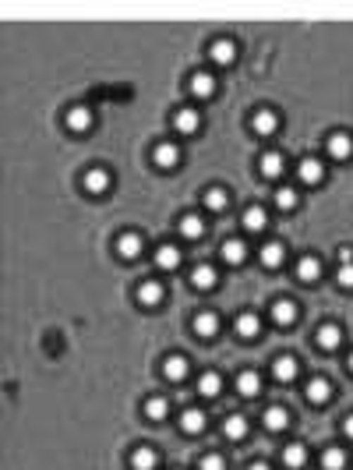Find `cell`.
<instances>
[{
	"instance_id": "9c48e42d",
	"label": "cell",
	"mask_w": 353,
	"mask_h": 470,
	"mask_svg": "<svg viewBox=\"0 0 353 470\" xmlns=\"http://www.w3.org/2000/svg\"><path fill=\"white\" fill-rule=\"evenodd\" d=\"M135 297H138V304H145V308H156V304H163L166 290H163V283H159V280H142Z\"/></svg>"
},
{
	"instance_id": "603a6c76",
	"label": "cell",
	"mask_w": 353,
	"mask_h": 470,
	"mask_svg": "<svg viewBox=\"0 0 353 470\" xmlns=\"http://www.w3.org/2000/svg\"><path fill=\"white\" fill-rule=\"evenodd\" d=\"M180 431H184V435H198V431H205V410L187 407V410L180 414Z\"/></svg>"
},
{
	"instance_id": "7402d4cb",
	"label": "cell",
	"mask_w": 353,
	"mask_h": 470,
	"mask_svg": "<svg viewBox=\"0 0 353 470\" xmlns=\"http://www.w3.org/2000/svg\"><path fill=\"white\" fill-rule=\"evenodd\" d=\"M332 382L328 378H311L307 385H304V396L311 400V403H325V400H332Z\"/></svg>"
},
{
	"instance_id": "5b68a950",
	"label": "cell",
	"mask_w": 353,
	"mask_h": 470,
	"mask_svg": "<svg viewBox=\"0 0 353 470\" xmlns=\"http://www.w3.org/2000/svg\"><path fill=\"white\" fill-rule=\"evenodd\" d=\"M297 177H300V184L314 187V184H321V180H325V163H321V159H314V156H307V159H300V163H297Z\"/></svg>"
},
{
	"instance_id": "484cf974",
	"label": "cell",
	"mask_w": 353,
	"mask_h": 470,
	"mask_svg": "<svg viewBox=\"0 0 353 470\" xmlns=\"http://www.w3.org/2000/svg\"><path fill=\"white\" fill-rule=\"evenodd\" d=\"M244 226H247V233H261L268 226V212L261 205H247L244 209Z\"/></svg>"
},
{
	"instance_id": "d590c367",
	"label": "cell",
	"mask_w": 353,
	"mask_h": 470,
	"mask_svg": "<svg viewBox=\"0 0 353 470\" xmlns=\"http://www.w3.org/2000/svg\"><path fill=\"white\" fill-rule=\"evenodd\" d=\"M297 202H300V194H297V187H290V184H283V187H275V205H279L283 212H293V209H297Z\"/></svg>"
},
{
	"instance_id": "1f68e13d",
	"label": "cell",
	"mask_w": 353,
	"mask_h": 470,
	"mask_svg": "<svg viewBox=\"0 0 353 470\" xmlns=\"http://www.w3.org/2000/svg\"><path fill=\"white\" fill-rule=\"evenodd\" d=\"M198 392L209 396V400L219 396V392H223V375H219V371H202V378H198Z\"/></svg>"
},
{
	"instance_id": "d6986e66",
	"label": "cell",
	"mask_w": 353,
	"mask_h": 470,
	"mask_svg": "<svg viewBox=\"0 0 353 470\" xmlns=\"http://www.w3.org/2000/svg\"><path fill=\"white\" fill-rule=\"evenodd\" d=\"M177 226H180V237H187V241H198L202 233H205V219L198 212H184Z\"/></svg>"
},
{
	"instance_id": "4316f807",
	"label": "cell",
	"mask_w": 353,
	"mask_h": 470,
	"mask_svg": "<svg viewBox=\"0 0 353 470\" xmlns=\"http://www.w3.org/2000/svg\"><path fill=\"white\" fill-rule=\"evenodd\" d=\"M156 266H159L163 273L180 269V248H177V245H163V248L156 252Z\"/></svg>"
},
{
	"instance_id": "74e56055",
	"label": "cell",
	"mask_w": 353,
	"mask_h": 470,
	"mask_svg": "<svg viewBox=\"0 0 353 470\" xmlns=\"http://www.w3.org/2000/svg\"><path fill=\"white\" fill-rule=\"evenodd\" d=\"M335 283H339V287H346V290H353V262H342V266H339Z\"/></svg>"
},
{
	"instance_id": "9a60e30c",
	"label": "cell",
	"mask_w": 353,
	"mask_h": 470,
	"mask_svg": "<svg viewBox=\"0 0 353 470\" xmlns=\"http://www.w3.org/2000/svg\"><path fill=\"white\" fill-rule=\"evenodd\" d=\"M297 368H300V364H297V357H293V354H283V357H275V361H272V378L286 385V382H293V378H297Z\"/></svg>"
},
{
	"instance_id": "4dcf8cb0",
	"label": "cell",
	"mask_w": 353,
	"mask_h": 470,
	"mask_svg": "<svg viewBox=\"0 0 353 470\" xmlns=\"http://www.w3.org/2000/svg\"><path fill=\"white\" fill-rule=\"evenodd\" d=\"M191 283H194L198 290H212V287L219 283V273H216L212 266H194V269H191Z\"/></svg>"
},
{
	"instance_id": "f1b7e54d",
	"label": "cell",
	"mask_w": 353,
	"mask_h": 470,
	"mask_svg": "<svg viewBox=\"0 0 353 470\" xmlns=\"http://www.w3.org/2000/svg\"><path fill=\"white\" fill-rule=\"evenodd\" d=\"M261 424H265L268 431H286V428H290V414H286V407H268V410L261 414Z\"/></svg>"
},
{
	"instance_id": "30bf717a",
	"label": "cell",
	"mask_w": 353,
	"mask_h": 470,
	"mask_svg": "<svg viewBox=\"0 0 353 470\" xmlns=\"http://www.w3.org/2000/svg\"><path fill=\"white\" fill-rule=\"evenodd\" d=\"M191 329H194L198 340H212V336H219V315L216 311H198Z\"/></svg>"
},
{
	"instance_id": "5bb4252c",
	"label": "cell",
	"mask_w": 353,
	"mask_h": 470,
	"mask_svg": "<svg viewBox=\"0 0 353 470\" xmlns=\"http://www.w3.org/2000/svg\"><path fill=\"white\" fill-rule=\"evenodd\" d=\"M233 329H237L240 340H258V333H261V319H258L254 311H240L237 322H233Z\"/></svg>"
},
{
	"instance_id": "83f0119b",
	"label": "cell",
	"mask_w": 353,
	"mask_h": 470,
	"mask_svg": "<svg viewBox=\"0 0 353 470\" xmlns=\"http://www.w3.org/2000/svg\"><path fill=\"white\" fill-rule=\"evenodd\" d=\"M321 276V262H318V255H304L300 262H297V280L300 283H314Z\"/></svg>"
},
{
	"instance_id": "8992f818",
	"label": "cell",
	"mask_w": 353,
	"mask_h": 470,
	"mask_svg": "<svg viewBox=\"0 0 353 470\" xmlns=\"http://www.w3.org/2000/svg\"><path fill=\"white\" fill-rule=\"evenodd\" d=\"M209 57H212L219 68H226V64H233V61H237V43H233L230 36H219V39H212Z\"/></svg>"
},
{
	"instance_id": "e575fe53",
	"label": "cell",
	"mask_w": 353,
	"mask_h": 470,
	"mask_svg": "<svg viewBox=\"0 0 353 470\" xmlns=\"http://www.w3.org/2000/svg\"><path fill=\"white\" fill-rule=\"evenodd\" d=\"M321 470H346V452L339 445H328L321 452Z\"/></svg>"
},
{
	"instance_id": "d6a6232c",
	"label": "cell",
	"mask_w": 353,
	"mask_h": 470,
	"mask_svg": "<svg viewBox=\"0 0 353 470\" xmlns=\"http://www.w3.org/2000/svg\"><path fill=\"white\" fill-rule=\"evenodd\" d=\"M283 463H286L290 470H300V466L307 463V449H304V442H290V445L283 449Z\"/></svg>"
},
{
	"instance_id": "ffe728a7",
	"label": "cell",
	"mask_w": 353,
	"mask_h": 470,
	"mask_svg": "<svg viewBox=\"0 0 353 470\" xmlns=\"http://www.w3.org/2000/svg\"><path fill=\"white\" fill-rule=\"evenodd\" d=\"M258 170H261V177H265V180H275V177H283L286 159H283L279 152H265V156L258 159Z\"/></svg>"
},
{
	"instance_id": "ba28073f",
	"label": "cell",
	"mask_w": 353,
	"mask_h": 470,
	"mask_svg": "<svg viewBox=\"0 0 353 470\" xmlns=\"http://www.w3.org/2000/svg\"><path fill=\"white\" fill-rule=\"evenodd\" d=\"M85 191L89 194H103V191H110V184H113V177H110V170L106 166H92V170H85Z\"/></svg>"
},
{
	"instance_id": "6da1fadb",
	"label": "cell",
	"mask_w": 353,
	"mask_h": 470,
	"mask_svg": "<svg viewBox=\"0 0 353 470\" xmlns=\"http://www.w3.org/2000/svg\"><path fill=\"white\" fill-rule=\"evenodd\" d=\"M325 152H328V159H335V163L349 159V156H353V135H349V131H332V135L325 138Z\"/></svg>"
},
{
	"instance_id": "f546056e",
	"label": "cell",
	"mask_w": 353,
	"mask_h": 470,
	"mask_svg": "<svg viewBox=\"0 0 353 470\" xmlns=\"http://www.w3.org/2000/svg\"><path fill=\"white\" fill-rule=\"evenodd\" d=\"M219 255H223V262H226V266H244V259H247V245L233 237V241H226V245H223V252H219Z\"/></svg>"
},
{
	"instance_id": "ac0fdd59",
	"label": "cell",
	"mask_w": 353,
	"mask_h": 470,
	"mask_svg": "<svg viewBox=\"0 0 353 470\" xmlns=\"http://www.w3.org/2000/svg\"><path fill=\"white\" fill-rule=\"evenodd\" d=\"M314 343H318L321 350H335V347L342 343V329H339L335 322H325V326H318V333H314Z\"/></svg>"
},
{
	"instance_id": "7a4b0ae2",
	"label": "cell",
	"mask_w": 353,
	"mask_h": 470,
	"mask_svg": "<svg viewBox=\"0 0 353 470\" xmlns=\"http://www.w3.org/2000/svg\"><path fill=\"white\" fill-rule=\"evenodd\" d=\"M64 124H68V131H75V135H85V131L96 124V117H92V110H89V106L75 103V106L64 113Z\"/></svg>"
},
{
	"instance_id": "3957f363",
	"label": "cell",
	"mask_w": 353,
	"mask_h": 470,
	"mask_svg": "<svg viewBox=\"0 0 353 470\" xmlns=\"http://www.w3.org/2000/svg\"><path fill=\"white\" fill-rule=\"evenodd\" d=\"M251 128H254V135L268 138V135H275V131H279V113H275V110H268V106H258V110L251 113Z\"/></svg>"
},
{
	"instance_id": "60d3db41",
	"label": "cell",
	"mask_w": 353,
	"mask_h": 470,
	"mask_svg": "<svg viewBox=\"0 0 353 470\" xmlns=\"http://www.w3.org/2000/svg\"><path fill=\"white\" fill-rule=\"evenodd\" d=\"M339 262H353V252L349 248H339Z\"/></svg>"
},
{
	"instance_id": "52a82bcc",
	"label": "cell",
	"mask_w": 353,
	"mask_h": 470,
	"mask_svg": "<svg viewBox=\"0 0 353 470\" xmlns=\"http://www.w3.org/2000/svg\"><path fill=\"white\" fill-rule=\"evenodd\" d=\"M187 92H191L194 99H212V96H216V78H212L209 71H194L191 82H187Z\"/></svg>"
},
{
	"instance_id": "d4e9b609",
	"label": "cell",
	"mask_w": 353,
	"mask_h": 470,
	"mask_svg": "<svg viewBox=\"0 0 353 470\" xmlns=\"http://www.w3.org/2000/svg\"><path fill=\"white\" fill-rule=\"evenodd\" d=\"M205 209H209V212H226V209H230V191L219 187V184H212V187L205 191Z\"/></svg>"
},
{
	"instance_id": "b9f144b4",
	"label": "cell",
	"mask_w": 353,
	"mask_h": 470,
	"mask_svg": "<svg viewBox=\"0 0 353 470\" xmlns=\"http://www.w3.org/2000/svg\"><path fill=\"white\" fill-rule=\"evenodd\" d=\"M247 470H272V466H268V463H251Z\"/></svg>"
},
{
	"instance_id": "836d02e7",
	"label": "cell",
	"mask_w": 353,
	"mask_h": 470,
	"mask_svg": "<svg viewBox=\"0 0 353 470\" xmlns=\"http://www.w3.org/2000/svg\"><path fill=\"white\" fill-rule=\"evenodd\" d=\"M223 431H226V438L240 442V438L247 435V417H244V414H230V417L223 421Z\"/></svg>"
},
{
	"instance_id": "7c38bea8",
	"label": "cell",
	"mask_w": 353,
	"mask_h": 470,
	"mask_svg": "<svg viewBox=\"0 0 353 470\" xmlns=\"http://www.w3.org/2000/svg\"><path fill=\"white\" fill-rule=\"evenodd\" d=\"M142 237H138V233H120V237H117V255L124 259V262H135V259H142Z\"/></svg>"
},
{
	"instance_id": "7bdbcfd3",
	"label": "cell",
	"mask_w": 353,
	"mask_h": 470,
	"mask_svg": "<svg viewBox=\"0 0 353 470\" xmlns=\"http://www.w3.org/2000/svg\"><path fill=\"white\" fill-rule=\"evenodd\" d=\"M346 368H349V375H353V350H349V357H346Z\"/></svg>"
},
{
	"instance_id": "4fadbf2b",
	"label": "cell",
	"mask_w": 353,
	"mask_h": 470,
	"mask_svg": "<svg viewBox=\"0 0 353 470\" xmlns=\"http://www.w3.org/2000/svg\"><path fill=\"white\" fill-rule=\"evenodd\" d=\"M258 262H261L265 269H279V266L286 262V248H283L279 241H265L261 252H258Z\"/></svg>"
},
{
	"instance_id": "e0dca14e",
	"label": "cell",
	"mask_w": 353,
	"mask_h": 470,
	"mask_svg": "<svg viewBox=\"0 0 353 470\" xmlns=\"http://www.w3.org/2000/svg\"><path fill=\"white\" fill-rule=\"evenodd\" d=\"M272 322H275L279 329H290V326L297 322V304H293L290 297L275 301V304H272Z\"/></svg>"
},
{
	"instance_id": "2e32d148",
	"label": "cell",
	"mask_w": 353,
	"mask_h": 470,
	"mask_svg": "<svg viewBox=\"0 0 353 470\" xmlns=\"http://www.w3.org/2000/svg\"><path fill=\"white\" fill-rule=\"evenodd\" d=\"M237 392H240L244 400H254V396L261 392V375H258L254 368H244V371L237 375Z\"/></svg>"
},
{
	"instance_id": "f35d334b",
	"label": "cell",
	"mask_w": 353,
	"mask_h": 470,
	"mask_svg": "<svg viewBox=\"0 0 353 470\" xmlns=\"http://www.w3.org/2000/svg\"><path fill=\"white\" fill-rule=\"evenodd\" d=\"M202 470H226V459L219 452H205L202 456Z\"/></svg>"
},
{
	"instance_id": "277c9868",
	"label": "cell",
	"mask_w": 353,
	"mask_h": 470,
	"mask_svg": "<svg viewBox=\"0 0 353 470\" xmlns=\"http://www.w3.org/2000/svg\"><path fill=\"white\" fill-rule=\"evenodd\" d=\"M173 128H177V135H198L202 131V113L198 110H191V106H180L177 113H173Z\"/></svg>"
},
{
	"instance_id": "ab89813d",
	"label": "cell",
	"mask_w": 353,
	"mask_h": 470,
	"mask_svg": "<svg viewBox=\"0 0 353 470\" xmlns=\"http://www.w3.org/2000/svg\"><path fill=\"white\" fill-rule=\"evenodd\" d=\"M342 431H346V438H353V414L342 421Z\"/></svg>"
},
{
	"instance_id": "8fae6325",
	"label": "cell",
	"mask_w": 353,
	"mask_h": 470,
	"mask_svg": "<svg viewBox=\"0 0 353 470\" xmlns=\"http://www.w3.org/2000/svg\"><path fill=\"white\" fill-rule=\"evenodd\" d=\"M152 159H156L159 170H173V166L180 163V149H177V142H159V145L152 149Z\"/></svg>"
},
{
	"instance_id": "8d00e7d4",
	"label": "cell",
	"mask_w": 353,
	"mask_h": 470,
	"mask_svg": "<svg viewBox=\"0 0 353 470\" xmlns=\"http://www.w3.org/2000/svg\"><path fill=\"white\" fill-rule=\"evenodd\" d=\"M166 414H170L166 396H149V403H145V417H149V421H166Z\"/></svg>"
},
{
	"instance_id": "cb8c5ba5",
	"label": "cell",
	"mask_w": 353,
	"mask_h": 470,
	"mask_svg": "<svg viewBox=\"0 0 353 470\" xmlns=\"http://www.w3.org/2000/svg\"><path fill=\"white\" fill-rule=\"evenodd\" d=\"M156 463H159V452L152 445H138L131 452V470H156Z\"/></svg>"
},
{
	"instance_id": "44dd1931",
	"label": "cell",
	"mask_w": 353,
	"mask_h": 470,
	"mask_svg": "<svg viewBox=\"0 0 353 470\" xmlns=\"http://www.w3.org/2000/svg\"><path fill=\"white\" fill-rule=\"evenodd\" d=\"M187 368H191V364H187L184 354H170V357L163 361V375H166L170 382H184V378H187Z\"/></svg>"
}]
</instances>
